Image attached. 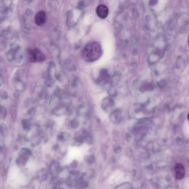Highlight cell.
I'll return each instance as SVG.
<instances>
[{
	"label": "cell",
	"instance_id": "6da1fadb",
	"mask_svg": "<svg viewBox=\"0 0 189 189\" xmlns=\"http://www.w3.org/2000/svg\"><path fill=\"white\" fill-rule=\"evenodd\" d=\"M102 54L101 45L95 42L87 44L82 51L83 59L88 62H93L98 60L101 57Z\"/></svg>",
	"mask_w": 189,
	"mask_h": 189
},
{
	"label": "cell",
	"instance_id": "7a4b0ae2",
	"mask_svg": "<svg viewBox=\"0 0 189 189\" xmlns=\"http://www.w3.org/2000/svg\"><path fill=\"white\" fill-rule=\"evenodd\" d=\"M22 58V51L20 48L17 46L11 47L7 54V58L8 60L15 63L20 61Z\"/></svg>",
	"mask_w": 189,
	"mask_h": 189
},
{
	"label": "cell",
	"instance_id": "3957f363",
	"mask_svg": "<svg viewBox=\"0 0 189 189\" xmlns=\"http://www.w3.org/2000/svg\"><path fill=\"white\" fill-rule=\"evenodd\" d=\"M30 60L33 62H40L45 60L46 57L39 49L34 48L28 51Z\"/></svg>",
	"mask_w": 189,
	"mask_h": 189
},
{
	"label": "cell",
	"instance_id": "277c9868",
	"mask_svg": "<svg viewBox=\"0 0 189 189\" xmlns=\"http://www.w3.org/2000/svg\"><path fill=\"white\" fill-rule=\"evenodd\" d=\"M175 178L177 180H182L185 176L186 171L184 165L180 163H177L174 167Z\"/></svg>",
	"mask_w": 189,
	"mask_h": 189
},
{
	"label": "cell",
	"instance_id": "5b68a950",
	"mask_svg": "<svg viewBox=\"0 0 189 189\" xmlns=\"http://www.w3.org/2000/svg\"><path fill=\"white\" fill-rule=\"evenodd\" d=\"M96 13L99 18L104 19L108 15L109 9L106 5H100L96 8Z\"/></svg>",
	"mask_w": 189,
	"mask_h": 189
},
{
	"label": "cell",
	"instance_id": "8992f818",
	"mask_svg": "<svg viewBox=\"0 0 189 189\" xmlns=\"http://www.w3.org/2000/svg\"><path fill=\"white\" fill-rule=\"evenodd\" d=\"M46 13L44 11H42L38 12L35 16V22L38 26L43 25L46 22Z\"/></svg>",
	"mask_w": 189,
	"mask_h": 189
},
{
	"label": "cell",
	"instance_id": "52a82bcc",
	"mask_svg": "<svg viewBox=\"0 0 189 189\" xmlns=\"http://www.w3.org/2000/svg\"><path fill=\"white\" fill-rule=\"evenodd\" d=\"M19 173V169L18 167L13 166L10 169L8 173V178L9 180H14L18 176Z\"/></svg>",
	"mask_w": 189,
	"mask_h": 189
},
{
	"label": "cell",
	"instance_id": "ba28073f",
	"mask_svg": "<svg viewBox=\"0 0 189 189\" xmlns=\"http://www.w3.org/2000/svg\"><path fill=\"white\" fill-rule=\"evenodd\" d=\"M50 171L52 173H59L62 171L61 168L59 164L57 162H53L50 165L49 167Z\"/></svg>",
	"mask_w": 189,
	"mask_h": 189
},
{
	"label": "cell",
	"instance_id": "9c48e42d",
	"mask_svg": "<svg viewBox=\"0 0 189 189\" xmlns=\"http://www.w3.org/2000/svg\"><path fill=\"white\" fill-rule=\"evenodd\" d=\"M15 182L18 185L24 186L27 184V179L24 175L19 174L16 178L15 179Z\"/></svg>",
	"mask_w": 189,
	"mask_h": 189
},
{
	"label": "cell",
	"instance_id": "30bf717a",
	"mask_svg": "<svg viewBox=\"0 0 189 189\" xmlns=\"http://www.w3.org/2000/svg\"><path fill=\"white\" fill-rule=\"evenodd\" d=\"M154 86L153 84L151 83H148L144 84L142 86H141L139 88L140 91L141 92H143L148 91V90H152L153 89Z\"/></svg>",
	"mask_w": 189,
	"mask_h": 189
},
{
	"label": "cell",
	"instance_id": "8fae6325",
	"mask_svg": "<svg viewBox=\"0 0 189 189\" xmlns=\"http://www.w3.org/2000/svg\"><path fill=\"white\" fill-rule=\"evenodd\" d=\"M79 121L76 119H73L70 122V125L71 128L76 129L78 128L79 126Z\"/></svg>",
	"mask_w": 189,
	"mask_h": 189
},
{
	"label": "cell",
	"instance_id": "7c38bea8",
	"mask_svg": "<svg viewBox=\"0 0 189 189\" xmlns=\"http://www.w3.org/2000/svg\"><path fill=\"white\" fill-rule=\"evenodd\" d=\"M95 160V157L94 155L89 156L86 159V163L90 165L93 164Z\"/></svg>",
	"mask_w": 189,
	"mask_h": 189
},
{
	"label": "cell",
	"instance_id": "4fadbf2b",
	"mask_svg": "<svg viewBox=\"0 0 189 189\" xmlns=\"http://www.w3.org/2000/svg\"><path fill=\"white\" fill-rule=\"evenodd\" d=\"M66 134L64 133H60L57 136V138L60 141H63L66 139Z\"/></svg>",
	"mask_w": 189,
	"mask_h": 189
},
{
	"label": "cell",
	"instance_id": "5bb4252c",
	"mask_svg": "<svg viewBox=\"0 0 189 189\" xmlns=\"http://www.w3.org/2000/svg\"><path fill=\"white\" fill-rule=\"evenodd\" d=\"M158 85L159 87V88H163L167 85V83L165 81L162 80L160 81L158 83Z\"/></svg>",
	"mask_w": 189,
	"mask_h": 189
},
{
	"label": "cell",
	"instance_id": "9a60e30c",
	"mask_svg": "<svg viewBox=\"0 0 189 189\" xmlns=\"http://www.w3.org/2000/svg\"><path fill=\"white\" fill-rule=\"evenodd\" d=\"M76 162H75L73 163H72L73 164V165H77V164H76ZM72 167H76L75 166V165H73Z\"/></svg>",
	"mask_w": 189,
	"mask_h": 189
}]
</instances>
